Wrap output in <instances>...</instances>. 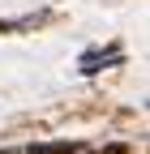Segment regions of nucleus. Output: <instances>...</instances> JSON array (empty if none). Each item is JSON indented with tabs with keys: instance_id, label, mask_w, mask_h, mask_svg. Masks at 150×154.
<instances>
[{
	"instance_id": "obj_1",
	"label": "nucleus",
	"mask_w": 150,
	"mask_h": 154,
	"mask_svg": "<svg viewBox=\"0 0 150 154\" xmlns=\"http://www.w3.org/2000/svg\"><path fill=\"white\" fill-rule=\"evenodd\" d=\"M107 64H120V47H111V51H86L82 56V73H99Z\"/></svg>"
}]
</instances>
